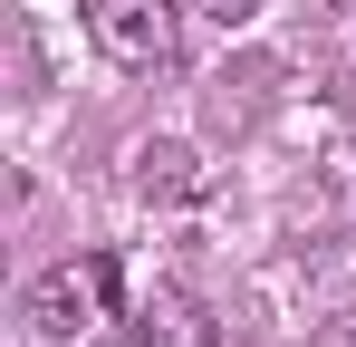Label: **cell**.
Listing matches in <instances>:
<instances>
[{
    "label": "cell",
    "mask_w": 356,
    "mask_h": 347,
    "mask_svg": "<svg viewBox=\"0 0 356 347\" xmlns=\"http://www.w3.org/2000/svg\"><path fill=\"white\" fill-rule=\"evenodd\" d=\"M327 347H356V309H347V318H337V328H327Z\"/></svg>",
    "instance_id": "cell-6"
},
{
    "label": "cell",
    "mask_w": 356,
    "mask_h": 347,
    "mask_svg": "<svg viewBox=\"0 0 356 347\" xmlns=\"http://www.w3.org/2000/svg\"><path fill=\"white\" fill-rule=\"evenodd\" d=\"M337 10H347V20H356V0H337Z\"/></svg>",
    "instance_id": "cell-7"
},
{
    "label": "cell",
    "mask_w": 356,
    "mask_h": 347,
    "mask_svg": "<svg viewBox=\"0 0 356 347\" xmlns=\"http://www.w3.org/2000/svg\"><path fill=\"white\" fill-rule=\"evenodd\" d=\"M87 29L116 68H174V0H87Z\"/></svg>",
    "instance_id": "cell-2"
},
{
    "label": "cell",
    "mask_w": 356,
    "mask_h": 347,
    "mask_svg": "<svg viewBox=\"0 0 356 347\" xmlns=\"http://www.w3.org/2000/svg\"><path fill=\"white\" fill-rule=\"evenodd\" d=\"M222 328H212V309L193 299V289L154 280L145 299H135V347H212Z\"/></svg>",
    "instance_id": "cell-3"
},
{
    "label": "cell",
    "mask_w": 356,
    "mask_h": 347,
    "mask_svg": "<svg viewBox=\"0 0 356 347\" xmlns=\"http://www.w3.org/2000/svg\"><path fill=\"white\" fill-rule=\"evenodd\" d=\"M135 193L145 203H202L212 193V164L193 145H174V135H154V145H135Z\"/></svg>",
    "instance_id": "cell-4"
},
{
    "label": "cell",
    "mask_w": 356,
    "mask_h": 347,
    "mask_svg": "<svg viewBox=\"0 0 356 347\" xmlns=\"http://www.w3.org/2000/svg\"><path fill=\"white\" fill-rule=\"evenodd\" d=\"M193 10H202V20H212V29H250V20H260V10H270V0H193Z\"/></svg>",
    "instance_id": "cell-5"
},
{
    "label": "cell",
    "mask_w": 356,
    "mask_h": 347,
    "mask_svg": "<svg viewBox=\"0 0 356 347\" xmlns=\"http://www.w3.org/2000/svg\"><path fill=\"white\" fill-rule=\"evenodd\" d=\"M125 299V280H116V261L106 251H87V261H58V270H39L29 280V328L49 347H67V338H87V328H106V309Z\"/></svg>",
    "instance_id": "cell-1"
}]
</instances>
